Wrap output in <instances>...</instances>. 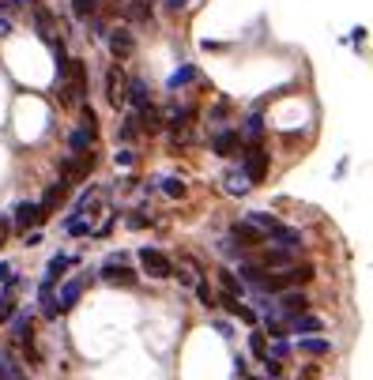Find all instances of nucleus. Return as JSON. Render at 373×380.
I'll return each mask as SVG.
<instances>
[{
    "label": "nucleus",
    "mask_w": 373,
    "mask_h": 380,
    "mask_svg": "<svg viewBox=\"0 0 373 380\" xmlns=\"http://www.w3.org/2000/svg\"><path fill=\"white\" fill-rule=\"evenodd\" d=\"M91 166H94V155H76V158H65L57 169H61V181L72 184V181H87Z\"/></svg>",
    "instance_id": "39448f33"
},
{
    "label": "nucleus",
    "mask_w": 373,
    "mask_h": 380,
    "mask_svg": "<svg viewBox=\"0 0 373 380\" xmlns=\"http://www.w3.org/2000/svg\"><path fill=\"white\" fill-rule=\"evenodd\" d=\"M140 268H144L151 279H170L173 275V260L166 253H158V249H140Z\"/></svg>",
    "instance_id": "f03ea898"
},
{
    "label": "nucleus",
    "mask_w": 373,
    "mask_h": 380,
    "mask_svg": "<svg viewBox=\"0 0 373 380\" xmlns=\"http://www.w3.org/2000/svg\"><path fill=\"white\" fill-rule=\"evenodd\" d=\"M15 275H12V264H0V282H12Z\"/></svg>",
    "instance_id": "c9c22d12"
},
{
    "label": "nucleus",
    "mask_w": 373,
    "mask_h": 380,
    "mask_svg": "<svg viewBox=\"0 0 373 380\" xmlns=\"http://www.w3.org/2000/svg\"><path fill=\"white\" fill-rule=\"evenodd\" d=\"M102 279L114 282V286H132V282H136V275L125 268V256H109V260L102 264Z\"/></svg>",
    "instance_id": "1a4fd4ad"
},
{
    "label": "nucleus",
    "mask_w": 373,
    "mask_h": 380,
    "mask_svg": "<svg viewBox=\"0 0 373 380\" xmlns=\"http://www.w3.org/2000/svg\"><path fill=\"white\" fill-rule=\"evenodd\" d=\"M19 346H23V354H27V361H30V366H42V350H38V343H34V331L19 335Z\"/></svg>",
    "instance_id": "393cba45"
},
{
    "label": "nucleus",
    "mask_w": 373,
    "mask_h": 380,
    "mask_svg": "<svg viewBox=\"0 0 373 380\" xmlns=\"http://www.w3.org/2000/svg\"><path fill=\"white\" fill-rule=\"evenodd\" d=\"M136 132H140V128H136V120H132V117H125V125H121V140H125V143H129V140H136Z\"/></svg>",
    "instance_id": "2f4dec72"
},
{
    "label": "nucleus",
    "mask_w": 373,
    "mask_h": 380,
    "mask_svg": "<svg viewBox=\"0 0 373 380\" xmlns=\"http://www.w3.org/2000/svg\"><path fill=\"white\" fill-rule=\"evenodd\" d=\"M65 196H68V184L65 181L50 184V189H45V196H42V204H38V207H42V215H50L53 207H61V204H65Z\"/></svg>",
    "instance_id": "a211bd4d"
},
{
    "label": "nucleus",
    "mask_w": 373,
    "mask_h": 380,
    "mask_svg": "<svg viewBox=\"0 0 373 380\" xmlns=\"http://www.w3.org/2000/svg\"><path fill=\"white\" fill-rule=\"evenodd\" d=\"M230 237H234L242 249H253V245H260V241H268L253 222H234V226H230Z\"/></svg>",
    "instance_id": "f8f14e48"
},
{
    "label": "nucleus",
    "mask_w": 373,
    "mask_h": 380,
    "mask_svg": "<svg viewBox=\"0 0 373 380\" xmlns=\"http://www.w3.org/2000/svg\"><path fill=\"white\" fill-rule=\"evenodd\" d=\"M249 354H253L257 361L268 358V339H264V331H249Z\"/></svg>",
    "instance_id": "a878e982"
},
{
    "label": "nucleus",
    "mask_w": 373,
    "mask_h": 380,
    "mask_svg": "<svg viewBox=\"0 0 373 380\" xmlns=\"http://www.w3.org/2000/svg\"><path fill=\"white\" fill-rule=\"evenodd\" d=\"M242 169H245V177H249V184H260L268 177V151L260 147V143H253L242 158Z\"/></svg>",
    "instance_id": "7ed1b4c3"
},
{
    "label": "nucleus",
    "mask_w": 373,
    "mask_h": 380,
    "mask_svg": "<svg viewBox=\"0 0 373 380\" xmlns=\"http://www.w3.org/2000/svg\"><path fill=\"white\" fill-rule=\"evenodd\" d=\"M8 233H12V218H8V215H0V245L8 241Z\"/></svg>",
    "instance_id": "f704fd0d"
},
{
    "label": "nucleus",
    "mask_w": 373,
    "mask_h": 380,
    "mask_svg": "<svg viewBox=\"0 0 373 380\" xmlns=\"http://www.w3.org/2000/svg\"><path fill=\"white\" fill-rule=\"evenodd\" d=\"M129 226L132 230H144V226H151V215H129Z\"/></svg>",
    "instance_id": "72a5a7b5"
},
{
    "label": "nucleus",
    "mask_w": 373,
    "mask_h": 380,
    "mask_svg": "<svg viewBox=\"0 0 373 380\" xmlns=\"http://www.w3.org/2000/svg\"><path fill=\"white\" fill-rule=\"evenodd\" d=\"M42 222H45V215H42V207H38V204H27V200H23V204H15L12 226H15L19 233L34 230V226H42Z\"/></svg>",
    "instance_id": "423d86ee"
},
{
    "label": "nucleus",
    "mask_w": 373,
    "mask_h": 380,
    "mask_svg": "<svg viewBox=\"0 0 373 380\" xmlns=\"http://www.w3.org/2000/svg\"><path fill=\"white\" fill-rule=\"evenodd\" d=\"M193 290H196V302L200 305H208V309L215 305V290H211L208 282H193Z\"/></svg>",
    "instance_id": "cd10ccee"
},
{
    "label": "nucleus",
    "mask_w": 373,
    "mask_h": 380,
    "mask_svg": "<svg viewBox=\"0 0 373 380\" xmlns=\"http://www.w3.org/2000/svg\"><path fill=\"white\" fill-rule=\"evenodd\" d=\"M298 350L309 354V358H328L332 343H328V339H317V335H306V339H298Z\"/></svg>",
    "instance_id": "f3484780"
},
{
    "label": "nucleus",
    "mask_w": 373,
    "mask_h": 380,
    "mask_svg": "<svg viewBox=\"0 0 373 380\" xmlns=\"http://www.w3.org/2000/svg\"><path fill=\"white\" fill-rule=\"evenodd\" d=\"M185 4H189V0H166V8H170V12H181Z\"/></svg>",
    "instance_id": "58836bf2"
},
{
    "label": "nucleus",
    "mask_w": 373,
    "mask_h": 380,
    "mask_svg": "<svg viewBox=\"0 0 373 380\" xmlns=\"http://www.w3.org/2000/svg\"><path fill=\"white\" fill-rule=\"evenodd\" d=\"M0 12H4V0H0Z\"/></svg>",
    "instance_id": "a19ab883"
},
{
    "label": "nucleus",
    "mask_w": 373,
    "mask_h": 380,
    "mask_svg": "<svg viewBox=\"0 0 373 380\" xmlns=\"http://www.w3.org/2000/svg\"><path fill=\"white\" fill-rule=\"evenodd\" d=\"M117 162H121V166H132V162H136V155H132V151H121V155H117Z\"/></svg>",
    "instance_id": "e433bc0d"
},
{
    "label": "nucleus",
    "mask_w": 373,
    "mask_h": 380,
    "mask_svg": "<svg viewBox=\"0 0 373 380\" xmlns=\"http://www.w3.org/2000/svg\"><path fill=\"white\" fill-rule=\"evenodd\" d=\"M94 12H98V0H72V15L79 23H87Z\"/></svg>",
    "instance_id": "bb28decb"
},
{
    "label": "nucleus",
    "mask_w": 373,
    "mask_h": 380,
    "mask_svg": "<svg viewBox=\"0 0 373 380\" xmlns=\"http://www.w3.org/2000/svg\"><path fill=\"white\" fill-rule=\"evenodd\" d=\"M272 305H275V313H279L283 320H295V317H301V313H309V297L301 294V290H298V294H295V290H283V297H279V302H272Z\"/></svg>",
    "instance_id": "20e7f679"
},
{
    "label": "nucleus",
    "mask_w": 373,
    "mask_h": 380,
    "mask_svg": "<svg viewBox=\"0 0 373 380\" xmlns=\"http://www.w3.org/2000/svg\"><path fill=\"white\" fill-rule=\"evenodd\" d=\"M94 120H98V117H94V109H91V106H83V109H79V128H87V132H94V136H98V125H94Z\"/></svg>",
    "instance_id": "7c9ffc66"
},
{
    "label": "nucleus",
    "mask_w": 373,
    "mask_h": 380,
    "mask_svg": "<svg viewBox=\"0 0 373 380\" xmlns=\"http://www.w3.org/2000/svg\"><path fill=\"white\" fill-rule=\"evenodd\" d=\"M260 264L264 268H295V256H290V249H268L260 256Z\"/></svg>",
    "instance_id": "412c9836"
},
{
    "label": "nucleus",
    "mask_w": 373,
    "mask_h": 380,
    "mask_svg": "<svg viewBox=\"0 0 373 380\" xmlns=\"http://www.w3.org/2000/svg\"><path fill=\"white\" fill-rule=\"evenodd\" d=\"M264 373L272 380H279V358H264Z\"/></svg>",
    "instance_id": "473e14b6"
},
{
    "label": "nucleus",
    "mask_w": 373,
    "mask_h": 380,
    "mask_svg": "<svg viewBox=\"0 0 373 380\" xmlns=\"http://www.w3.org/2000/svg\"><path fill=\"white\" fill-rule=\"evenodd\" d=\"M272 241H275V245H279V249H298L301 245V230H295V226H275V230H272Z\"/></svg>",
    "instance_id": "aec40b11"
},
{
    "label": "nucleus",
    "mask_w": 373,
    "mask_h": 380,
    "mask_svg": "<svg viewBox=\"0 0 373 380\" xmlns=\"http://www.w3.org/2000/svg\"><path fill=\"white\" fill-rule=\"evenodd\" d=\"M215 331H219V335H223V339H230V335H234V331H230V324H226V320H219V324H215Z\"/></svg>",
    "instance_id": "4c0bfd02"
},
{
    "label": "nucleus",
    "mask_w": 373,
    "mask_h": 380,
    "mask_svg": "<svg viewBox=\"0 0 373 380\" xmlns=\"http://www.w3.org/2000/svg\"><path fill=\"white\" fill-rule=\"evenodd\" d=\"M264 324H268V335H272V339H283V335H287V320H279V317H264Z\"/></svg>",
    "instance_id": "c756f323"
},
{
    "label": "nucleus",
    "mask_w": 373,
    "mask_h": 380,
    "mask_svg": "<svg viewBox=\"0 0 373 380\" xmlns=\"http://www.w3.org/2000/svg\"><path fill=\"white\" fill-rule=\"evenodd\" d=\"M287 328L298 331V335L306 339V335H317V331H324V320H321V317H309V313H301V317L287 320Z\"/></svg>",
    "instance_id": "dca6fc26"
},
{
    "label": "nucleus",
    "mask_w": 373,
    "mask_h": 380,
    "mask_svg": "<svg viewBox=\"0 0 373 380\" xmlns=\"http://www.w3.org/2000/svg\"><path fill=\"white\" fill-rule=\"evenodd\" d=\"M125 83H129V79L121 76V68L106 72V98H109V106H125Z\"/></svg>",
    "instance_id": "ddd939ff"
},
{
    "label": "nucleus",
    "mask_w": 373,
    "mask_h": 380,
    "mask_svg": "<svg viewBox=\"0 0 373 380\" xmlns=\"http://www.w3.org/2000/svg\"><path fill=\"white\" fill-rule=\"evenodd\" d=\"M162 192L170 200H181V196H185V184H181L178 177H162Z\"/></svg>",
    "instance_id": "c85d7f7f"
},
{
    "label": "nucleus",
    "mask_w": 373,
    "mask_h": 380,
    "mask_svg": "<svg viewBox=\"0 0 373 380\" xmlns=\"http://www.w3.org/2000/svg\"><path fill=\"white\" fill-rule=\"evenodd\" d=\"M211 151H215L219 158H230L242 151V136H237V128H223V132H215V140H211Z\"/></svg>",
    "instance_id": "9d476101"
},
{
    "label": "nucleus",
    "mask_w": 373,
    "mask_h": 380,
    "mask_svg": "<svg viewBox=\"0 0 373 380\" xmlns=\"http://www.w3.org/2000/svg\"><path fill=\"white\" fill-rule=\"evenodd\" d=\"M196 79H200V72H196V64H181V68L173 72L170 79H166V87H170V91H181V87L196 83Z\"/></svg>",
    "instance_id": "6ab92c4d"
},
{
    "label": "nucleus",
    "mask_w": 373,
    "mask_h": 380,
    "mask_svg": "<svg viewBox=\"0 0 373 380\" xmlns=\"http://www.w3.org/2000/svg\"><path fill=\"white\" fill-rule=\"evenodd\" d=\"M94 143V132H87V128H76L72 136H68V147H72V155H87V147Z\"/></svg>",
    "instance_id": "b1692460"
},
{
    "label": "nucleus",
    "mask_w": 373,
    "mask_h": 380,
    "mask_svg": "<svg viewBox=\"0 0 373 380\" xmlns=\"http://www.w3.org/2000/svg\"><path fill=\"white\" fill-rule=\"evenodd\" d=\"M72 264H76V260H72V256H65V253L50 260V268H45V279H42V286H38V297H42V302H45V297H53V282H57L61 275L72 268Z\"/></svg>",
    "instance_id": "0eeeda50"
},
{
    "label": "nucleus",
    "mask_w": 373,
    "mask_h": 380,
    "mask_svg": "<svg viewBox=\"0 0 373 380\" xmlns=\"http://www.w3.org/2000/svg\"><path fill=\"white\" fill-rule=\"evenodd\" d=\"M313 268H287V271H279V275H264V279L257 282V290L260 294H283V290H295V286H306L309 279H313Z\"/></svg>",
    "instance_id": "f257e3e1"
},
{
    "label": "nucleus",
    "mask_w": 373,
    "mask_h": 380,
    "mask_svg": "<svg viewBox=\"0 0 373 380\" xmlns=\"http://www.w3.org/2000/svg\"><path fill=\"white\" fill-rule=\"evenodd\" d=\"M0 380H27L23 373V361L12 350H0Z\"/></svg>",
    "instance_id": "2eb2a0df"
},
{
    "label": "nucleus",
    "mask_w": 373,
    "mask_h": 380,
    "mask_svg": "<svg viewBox=\"0 0 373 380\" xmlns=\"http://www.w3.org/2000/svg\"><path fill=\"white\" fill-rule=\"evenodd\" d=\"M109 53H114L117 61H129V56L136 53V38H132L129 27H114V30H109Z\"/></svg>",
    "instance_id": "6e6552de"
},
{
    "label": "nucleus",
    "mask_w": 373,
    "mask_h": 380,
    "mask_svg": "<svg viewBox=\"0 0 373 380\" xmlns=\"http://www.w3.org/2000/svg\"><path fill=\"white\" fill-rule=\"evenodd\" d=\"M79 294H83V279H72V282H65V286H61V294L53 297V302H57L61 313H68V309H76Z\"/></svg>",
    "instance_id": "4468645a"
},
{
    "label": "nucleus",
    "mask_w": 373,
    "mask_h": 380,
    "mask_svg": "<svg viewBox=\"0 0 373 380\" xmlns=\"http://www.w3.org/2000/svg\"><path fill=\"white\" fill-rule=\"evenodd\" d=\"M260 132H264V117H260V109H257V113H249V117H245V128H242L237 136H242V140H253V143H257Z\"/></svg>",
    "instance_id": "5701e85b"
},
{
    "label": "nucleus",
    "mask_w": 373,
    "mask_h": 380,
    "mask_svg": "<svg viewBox=\"0 0 373 380\" xmlns=\"http://www.w3.org/2000/svg\"><path fill=\"white\" fill-rule=\"evenodd\" d=\"M12 4H38V0H12Z\"/></svg>",
    "instance_id": "ea45409f"
},
{
    "label": "nucleus",
    "mask_w": 373,
    "mask_h": 380,
    "mask_svg": "<svg viewBox=\"0 0 373 380\" xmlns=\"http://www.w3.org/2000/svg\"><path fill=\"white\" fill-rule=\"evenodd\" d=\"M219 282H223V294H230V297H237V302H242V297H245V282L242 279H237V275L234 271H219Z\"/></svg>",
    "instance_id": "4be33fe9"
},
{
    "label": "nucleus",
    "mask_w": 373,
    "mask_h": 380,
    "mask_svg": "<svg viewBox=\"0 0 373 380\" xmlns=\"http://www.w3.org/2000/svg\"><path fill=\"white\" fill-rule=\"evenodd\" d=\"M125 102H129V106L136 109V113L151 106V91H147L144 79H129V83H125Z\"/></svg>",
    "instance_id": "9b49d317"
}]
</instances>
